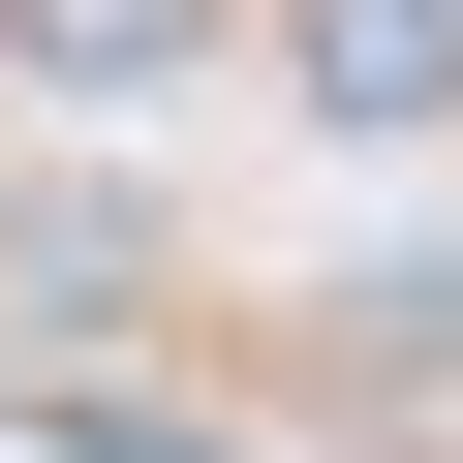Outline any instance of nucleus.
Listing matches in <instances>:
<instances>
[{
  "label": "nucleus",
  "mask_w": 463,
  "mask_h": 463,
  "mask_svg": "<svg viewBox=\"0 0 463 463\" xmlns=\"http://www.w3.org/2000/svg\"><path fill=\"white\" fill-rule=\"evenodd\" d=\"M279 62L340 124H463V0H279Z\"/></svg>",
  "instance_id": "1"
},
{
  "label": "nucleus",
  "mask_w": 463,
  "mask_h": 463,
  "mask_svg": "<svg viewBox=\"0 0 463 463\" xmlns=\"http://www.w3.org/2000/svg\"><path fill=\"white\" fill-rule=\"evenodd\" d=\"M216 32H248V0H0L32 93H155V62H216Z\"/></svg>",
  "instance_id": "2"
},
{
  "label": "nucleus",
  "mask_w": 463,
  "mask_h": 463,
  "mask_svg": "<svg viewBox=\"0 0 463 463\" xmlns=\"http://www.w3.org/2000/svg\"><path fill=\"white\" fill-rule=\"evenodd\" d=\"M0 309H155V216L124 185H0Z\"/></svg>",
  "instance_id": "3"
}]
</instances>
